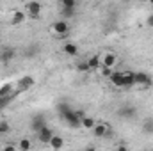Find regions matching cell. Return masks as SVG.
<instances>
[{"instance_id": "cell-1", "label": "cell", "mask_w": 153, "mask_h": 151, "mask_svg": "<svg viewBox=\"0 0 153 151\" xmlns=\"http://www.w3.org/2000/svg\"><path fill=\"white\" fill-rule=\"evenodd\" d=\"M36 84V80H34V76H30V75H25V76H22L20 80H18V89L13 93V96L16 98L18 94H22V93H25V91H29L32 85Z\"/></svg>"}, {"instance_id": "cell-2", "label": "cell", "mask_w": 153, "mask_h": 151, "mask_svg": "<svg viewBox=\"0 0 153 151\" xmlns=\"http://www.w3.org/2000/svg\"><path fill=\"white\" fill-rule=\"evenodd\" d=\"M48 124H46V117L43 115V114H34L32 115V119H30V130L32 132H36L39 133L43 128H46Z\"/></svg>"}, {"instance_id": "cell-3", "label": "cell", "mask_w": 153, "mask_h": 151, "mask_svg": "<svg viewBox=\"0 0 153 151\" xmlns=\"http://www.w3.org/2000/svg\"><path fill=\"white\" fill-rule=\"evenodd\" d=\"M52 30H53L55 36L62 38V36H66L70 32V23L66 20H57L55 23H52Z\"/></svg>"}, {"instance_id": "cell-4", "label": "cell", "mask_w": 153, "mask_h": 151, "mask_svg": "<svg viewBox=\"0 0 153 151\" xmlns=\"http://www.w3.org/2000/svg\"><path fill=\"white\" fill-rule=\"evenodd\" d=\"M135 75V85H143V87H152L153 85V78L144 71H134Z\"/></svg>"}, {"instance_id": "cell-5", "label": "cell", "mask_w": 153, "mask_h": 151, "mask_svg": "<svg viewBox=\"0 0 153 151\" xmlns=\"http://www.w3.org/2000/svg\"><path fill=\"white\" fill-rule=\"evenodd\" d=\"M117 62V55L114 52H105V55H102V68H109L112 70Z\"/></svg>"}, {"instance_id": "cell-6", "label": "cell", "mask_w": 153, "mask_h": 151, "mask_svg": "<svg viewBox=\"0 0 153 151\" xmlns=\"http://www.w3.org/2000/svg\"><path fill=\"white\" fill-rule=\"evenodd\" d=\"M25 13H27V16L38 20L39 16H41V4H39V2H29V4L25 5Z\"/></svg>"}, {"instance_id": "cell-7", "label": "cell", "mask_w": 153, "mask_h": 151, "mask_svg": "<svg viewBox=\"0 0 153 151\" xmlns=\"http://www.w3.org/2000/svg\"><path fill=\"white\" fill-rule=\"evenodd\" d=\"M135 114H137V109L134 105H125L117 110V115L123 119H132V117H135Z\"/></svg>"}, {"instance_id": "cell-8", "label": "cell", "mask_w": 153, "mask_h": 151, "mask_svg": "<svg viewBox=\"0 0 153 151\" xmlns=\"http://www.w3.org/2000/svg\"><path fill=\"white\" fill-rule=\"evenodd\" d=\"M53 135H55V133H53V128L46 126V128H43L38 133V139H39V142H43V144H50V141H52Z\"/></svg>"}, {"instance_id": "cell-9", "label": "cell", "mask_w": 153, "mask_h": 151, "mask_svg": "<svg viewBox=\"0 0 153 151\" xmlns=\"http://www.w3.org/2000/svg\"><path fill=\"white\" fill-rule=\"evenodd\" d=\"M109 80L114 87H125V71H112Z\"/></svg>"}, {"instance_id": "cell-10", "label": "cell", "mask_w": 153, "mask_h": 151, "mask_svg": "<svg viewBox=\"0 0 153 151\" xmlns=\"http://www.w3.org/2000/svg\"><path fill=\"white\" fill-rule=\"evenodd\" d=\"M27 20V13L25 11H14L11 16V25H22Z\"/></svg>"}, {"instance_id": "cell-11", "label": "cell", "mask_w": 153, "mask_h": 151, "mask_svg": "<svg viewBox=\"0 0 153 151\" xmlns=\"http://www.w3.org/2000/svg\"><path fill=\"white\" fill-rule=\"evenodd\" d=\"M87 66H89V71L100 70L102 68V55H93L91 59H87Z\"/></svg>"}, {"instance_id": "cell-12", "label": "cell", "mask_w": 153, "mask_h": 151, "mask_svg": "<svg viewBox=\"0 0 153 151\" xmlns=\"http://www.w3.org/2000/svg\"><path fill=\"white\" fill-rule=\"evenodd\" d=\"M62 52L66 53V55H70V57H76L78 55V46H76L75 43H64V46H62Z\"/></svg>"}, {"instance_id": "cell-13", "label": "cell", "mask_w": 153, "mask_h": 151, "mask_svg": "<svg viewBox=\"0 0 153 151\" xmlns=\"http://www.w3.org/2000/svg\"><path fill=\"white\" fill-rule=\"evenodd\" d=\"M48 146H50L53 151H61V150H62V146H64V139H62L61 135H53Z\"/></svg>"}, {"instance_id": "cell-14", "label": "cell", "mask_w": 153, "mask_h": 151, "mask_svg": "<svg viewBox=\"0 0 153 151\" xmlns=\"http://www.w3.org/2000/svg\"><path fill=\"white\" fill-rule=\"evenodd\" d=\"M14 55H16V52H14L13 48H7V50H4V52L0 53V62L7 64V62H11V61L14 59Z\"/></svg>"}, {"instance_id": "cell-15", "label": "cell", "mask_w": 153, "mask_h": 151, "mask_svg": "<svg viewBox=\"0 0 153 151\" xmlns=\"http://www.w3.org/2000/svg\"><path fill=\"white\" fill-rule=\"evenodd\" d=\"M13 93H14V84H11V82L4 84V85L0 87V98H7V96H11Z\"/></svg>"}, {"instance_id": "cell-16", "label": "cell", "mask_w": 153, "mask_h": 151, "mask_svg": "<svg viewBox=\"0 0 153 151\" xmlns=\"http://www.w3.org/2000/svg\"><path fill=\"white\" fill-rule=\"evenodd\" d=\"M111 128L107 126V124H96L94 128H93V133L96 135V137H107V132H109Z\"/></svg>"}, {"instance_id": "cell-17", "label": "cell", "mask_w": 153, "mask_h": 151, "mask_svg": "<svg viewBox=\"0 0 153 151\" xmlns=\"http://www.w3.org/2000/svg\"><path fill=\"white\" fill-rule=\"evenodd\" d=\"M36 53H39V44L38 43H30V44L27 46V50H25V57H27V59H32Z\"/></svg>"}, {"instance_id": "cell-18", "label": "cell", "mask_w": 153, "mask_h": 151, "mask_svg": "<svg viewBox=\"0 0 153 151\" xmlns=\"http://www.w3.org/2000/svg\"><path fill=\"white\" fill-rule=\"evenodd\" d=\"M75 16V9H70V7H61V20H70Z\"/></svg>"}, {"instance_id": "cell-19", "label": "cell", "mask_w": 153, "mask_h": 151, "mask_svg": "<svg viewBox=\"0 0 153 151\" xmlns=\"http://www.w3.org/2000/svg\"><path fill=\"white\" fill-rule=\"evenodd\" d=\"M134 85H135L134 71H125V87H134Z\"/></svg>"}, {"instance_id": "cell-20", "label": "cell", "mask_w": 153, "mask_h": 151, "mask_svg": "<svg viewBox=\"0 0 153 151\" xmlns=\"http://www.w3.org/2000/svg\"><path fill=\"white\" fill-rule=\"evenodd\" d=\"M143 132L148 133V135L153 133V117H146V119H144V123H143Z\"/></svg>"}, {"instance_id": "cell-21", "label": "cell", "mask_w": 153, "mask_h": 151, "mask_svg": "<svg viewBox=\"0 0 153 151\" xmlns=\"http://www.w3.org/2000/svg\"><path fill=\"white\" fill-rule=\"evenodd\" d=\"M96 126V121L93 119V117H89V115H85L84 119H82V128H87V130H93Z\"/></svg>"}, {"instance_id": "cell-22", "label": "cell", "mask_w": 153, "mask_h": 151, "mask_svg": "<svg viewBox=\"0 0 153 151\" xmlns=\"http://www.w3.org/2000/svg\"><path fill=\"white\" fill-rule=\"evenodd\" d=\"M30 148H32V142H30V139H22L20 141V151H30Z\"/></svg>"}, {"instance_id": "cell-23", "label": "cell", "mask_w": 153, "mask_h": 151, "mask_svg": "<svg viewBox=\"0 0 153 151\" xmlns=\"http://www.w3.org/2000/svg\"><path fill=\"white\" fill-rule=\"evenodd\" d=\"M11 132V124L7 121H0V133H9Z\"/></svg>"}, {"instance_id": "cell-24", "label": "cell", "mask_w": 153, "mask_h": 151, "mask_svg": "<svg viewBox=\"0 0 153 151\" xmlns=\"http://www.w3.org/2000/svg\"><path fill=\"white\" fill-rule=\"evenodd\" d=\"M61 7H70V9H76V2L75 0H62Z\"/></svg>"}, {"instance_id": "cell-25", "label": "cell", "mask_w": 153, "mask_h": 151, "mask_svg": "<svg viewBox=\"0 0 153 151\" xmlns=\"http://www.w3.org/2000/svg\"><path fill=\"white\" fill-rule=\"evenodd\" d=\"M14 100V96L11 94V96H7V98H0V109H4V107H7L11 101Z\"/></svg>"}, {"instance_id": "cell-26", "label": "cell", "mask_w": 153, "mask_h": 151, "mask_svg": "<svg viewBox=\"0 0 153 151\" xmlns=\"http://www.w3.org/2000/svg\"><path fill=\"white\" fill-rule=\"evenodd\" d=\"M76 71H80V73H85V71H89L87 61H85V62H78V64H76Z\"/></svg>"}, {"instance_id": "cell-27", "label": "cell", "mask_w": 153, "mask_h": 151, "mask_svg": "<svg viewBox=\"0 0 153 151\" xmlns=\"http://www.w3.org/2000/svg\"><path fill=\"white\" fill-rule=\"evenodd\" d=\"M100 70H102L100 73H102L103 76H111L112 75V70H109V68H100Z\"/></svg>"}, {"instance_id": "cell-28", "label": "cell", "mask_w": 153, "mask_h": 151, "mask_svg": "<svg viewBox=\"0 0 153 151\" xmlns=\"http://www.w3.org/2000/svg\"><path fill=\"white\" fill-rule=\"evenodd\" d=\"M0 151H18V150H16V146H13V144H7V146H4Z\"/></svg>"}, {"instance_id": "cell-29", "label": "cell", "mask_w": 153, "mask_h": 151, "mask_svg": "<svg viewBox=\"0 0 153 151\" xmlns=\"http://www.w3.org/2000/svg\"><path fill=\"white\" fill-rule=\"evenodd\" d=\"M146 23H148V27H152L153 29V14H150V16L146 18Z\"/></svg>"}, {"instance_id": "cell-30", "label": "cell", "mask_w": 153, "mask_h": 151, "mask_svg": "<svg viewBox=\"0 0 153 151\" xmlns=\"http://www.w3.org/2000/svg\"><path fill=\"white\" fill-rule=\"evenodd\" d=\"M116 151H128V148H126L125 144H119V146H117V150H116Z\"/></svg>"}, {"instance_id": "cell-31", "label": "cell", "mask_w": 153, "mask_h": 151, "mask_svg": "<svg viewBox=\"0 0 153 151\" xmlns=\"http://www.w3.org/2000/svg\"><path fill=\"white\" fill-rule=\"evenodd\" d=\"M85 151H96V150H94V148H87Z\"/></svg>"}, {"instance_id": "cell-32", "label": "cell", "mask_w": 153, "mask_h": 151, "mask_svg": "<svg viewBox=\"0 0 153 151\" xmlns=\"http://www.w3.org/2000/svg\"><path fill=\"white\" fill-rule=\"evenodd\" d=\"M152 5H153V2H152Z\"/></svg>"}, {"instance_id": "cell-33", "label": "cell", "mask_w": 153, "mask_h": 151, "mask_svg": "<svg viewBox=\"0 0 153 151\" xmlns=\"http://www.w3.org/2000/svg\"><path fill=\"white\" fill-rule=\"evenodd\" d=\"M152 151H153V148H152Z\"/></svg>"}]
</instances>
